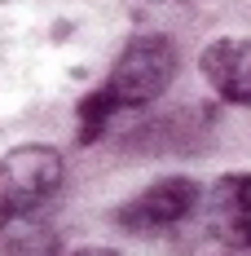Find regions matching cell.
<instances>
[{"instance_id": "6da1fadb", "label": "cell", "mask_w": 251, "mask_h": 256, "mask_svg": "<svg viewBox=\"0 0 251 256\" xmlns=\"http://www.w3.org/2000/svg\"><path fill=\"white\" fill-rule=\"evenodd\" d=\"M62 186V154L53 146H18L0 159V226L31 216Z\"/></svg>"}, {"instance_id": "7a4b0ae2", "label": "cell", "mask_w": 251, "mask_h": 256, "mask_svg": "<svg viewBox=\"0 0 251 256\" xmlns=\"http://www.w3.org/2000/svg\"><path fill=\"white\" fill-rule=\"evenodd\" d=\"M172 76H176L172 40L168 36H137L119 53V62H115V71L106 80V88H110L115 106H146L172 84Z\"/></svg>"}, {"instance_id": "3957f363", "label": "cell", "mask_w": 251, "mask_h": 256, "mask_svg": "<svg viewBox=\"0 0 251 256\" xmlns=\"http://www.w3.org/2000/svg\"><path fill=\"white\" fill-rule=\"evenodd\" d=\"M199 204V186L190 177H168L150 186V190H141L137 199H128L119 208V226L132 234H146V230H168L176 226L190 208Z\"/></svg>"}, {"instance_id": "277c9868", "label": "cell", "mask_w": 251, "mask_h": 256, "mask_svg": "<svg viewBox=\"0 0 251 256\" xmlns=\"http://www.w3.org/2000/svg\"><path fill=\"white\" fill-rule=\"evenodd\" d=\"M207 226L229 248H251V172H234L212 186Z\"/></svg>"}, {"instance_id": "5b68a950", "label": "cell", "mask_w": 251, "mask_h": 256, "mask_svg": "<svg viewBox=\"0 0 251 256\" xmlns=\"http://www.w3.org/2000/svg\"><path fill=\"white\" fill-rule=\"evenodd\" d=\"M203 76L225 102H251V40H212L203 49Z\"/></svg>"}, {"instance_id": "8992f818", "label": "cell", "mask_w": 251, "mask_h": 256, "mask_svg": "<svg viewBox=\"0 0 251 256\" xmlns=\"http://www.w3.org/2000/svg\"><path fill=\"white\" fill-rule=\"evenodd\" d=\"M9 234H4V252L9 256H53L57 238L40 226H18V221H4Z\"/></svg>"}, {"instance_id": "52a82bcc", "label": "cell", "mask_w": 251, "mask_h": 256, "mask_svg": "<svg viewBox=\"0 0 251 256\" xmlns=\"http://www.w3.org/2000/svg\"><path fill=\"white\" fill-rule=\"evenodd\" d=\"M119 106L110 98V88H97V93H88L84 102H79V142H97L101 128L110 124V115H115Z\"/></svg>"}, {"instance_id": "ba28073f", "label": "cell", "mask_w": 251, "mask_h": 256, "mask_svg": "<svg viewBox=\"0 0 251 256\" xmlns=\"http://www.w3.org/2000/svg\"><path fill=\"white\" fill-rule=\"evenodd\" d=\"M71 256H119V252H110V248H79V252H71Z\"/></svg>"}]
</instances>
